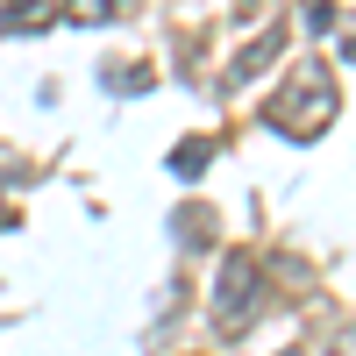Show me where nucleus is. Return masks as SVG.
Masks as SVG:
<instances>
[{"label":"nucleus","instance_id":"obj_1","mask_svg":"<svg viewBox=\"0 0 356 356\" xmlns=\"http://www.w3.org/2000/svg\"><path fill=\"white\" fill-rule=\"evenodd\" d=\"M342 114V86H335V65H321V57H307V65H292L285 86L271 93V107H264V122H271L285 143H314L328 136Z\"/></svg>","mask_w":356,"mask_h":356},{"label":"nucleus","instance_id":"obj_2","mask_svg":"<svg viewBox=\"0 0 356 356\" xmlns=\"http://www.w3.org/2000/svg\"><path fill=\"white\" fill-rule=\"evenodd\" d=\"M207 314H214V335H221V342H243V335L257 328V314H264V271H257L250 250H228V257H221V278H214Z\"/></svg>","mask_w":356,"mask_h":356},{"label":"nucleus","instance_id":"obj_3","mask_svg":"<svg viewBox=\"0 0 356 356\" xmlns=\"http://www.w3.org/2000/svg\"><path fill=\"white\" fill-rule=\"evenodd\" d=\"M285 50V29L271 22V15H264V29H257V43H243V50H235V65H228V86H250L264 65H271V57Z\"/></svg>","mask_w":356,"mask_h":356},{"label":"nucleus","instance_id":"obj_4","mask_svg":"<svg viewBox=\"0 0 356 356\" xmlns=\"http://www.w3.org/2000/svg\"><path fill=\"white\" fill-rule=\"evenodd\" d=\"M57 15V0H0V36H43Z\"/></svg>","mask_w":356,"mask_h":356},{"label":"nucleus","instance_id":"obj_5","mask_svg":"<svg viewBox=\"0 0 356 356\" xmlns=\"http://www.w3.org/2000/svg\"><path fill=\"white\" fill-rule=\"evenodd\" d=\"M100 86H107L114 100H136V93H150V86H157V72L136 65V57H107V65H100Z\"/></svg>","mask_w":356,"mask_h":356},{"label":"nucleus","instance_id":"obj_6","mask_svg":"<svg viewBox=\"0 0 356 356\" xmlns=\"http://www.w3.org/2000/svg\"><path fill=\"white\" fill-rule=\"evenodd\" d=\"M129 8H136V0H65L57 15H65V22H79V29H107V22H122Z\"/></svg>","mask_w":356,"mask_h":356},{"label":"nucleus","instance_id":"obj_7","mask_svg":"<svg viewBox=\"0 0 356 356\" xmlns=\"http://www.w3.org/2000/svg\"><path fill=\"white\" fill-rule=\"evenodd\" d=\"M207 164H214V136H186V143L171 150V178H186V186H193Z\"/></svg>","mask_w":356,"mask_h":356},{"label":"nucleus","instance_id":"obj_8","mask_svg":"<svg viewBox=\"0 0 356 356\" xmlns=\"http://www.w3.org/2000/svg\"><path fill=\"white\" fill-rule=\"evenodd\" d=\"M300 29H307V36H335V29H342L335 0H300Z\"/></svg>","mask_w":356,"mask_h":356},{"label":"nucleus","instance_id":"obj_9","mask_svg":"<svg viewBox=\"0 0 356 356\" xmlns=\"http://www.w3.org/2000/svg\"><path fill=\"white\" fill-rule=\"evenodd\" d=\"M171 228H178V243H186V250H200V243H214V214H207V207H200V214L186 207V214H178Z\"/></svg>","mask_w":356,"mask_h":356},{"label":"nucleus","instance_id":"obj_10","mask_svg":"<svg viewBox=\"0 0 356 356\" xmlns=\"http://www.w3.org/2000/svg\"><path fill=\"white\" fill-rule=\"evenodd\" d=\"M342 65H356V22L342 29Z\"/></svg>","mask_w":356,"mask_h":356},{"label":"nucleus","instance_id":"obj_11","mask_svg":"<svg viewBox=\"0 0 356 356\" xmlns=\"http://www.w3.org/2000/svg\"><path fill=\"white\" fill-rule=\"evenodd\" d=\"M15 221H22V214H15V207H8V200H0V235H15Z\"/></svg>","mask_w":356,"mask_h":356},{"label":"nucleus","instance_id":"obj_12","mask_svg":"<svg viewBox=\"0 0 356 356\" xmlns=\"http://www.w3.org/2000/svg\"><path fill=\"white\" fill-rule=\"evenodd\" d=\"M278 356H307V349H278Z\"/></svg>","mask_w":356,"mask_h":356}]
</instances>
